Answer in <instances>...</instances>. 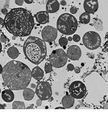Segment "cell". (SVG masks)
<instances>
[{
    "instance_id": "obj_41",
    "label": "cell",
    "mask_w": 108,
    "mask_h": 124,
    "mask_svg": "<svg viewBox=\"0 0 108 124\" xmlns=\"http://www.w3.org/2000/svg\"><path fill=\"white\" fill-rule=\"evenodd\" d=\"M0 45H1V47H0V48H1V51L2 50V45L1 44H0Z\"/></svg>"
},
{
    "instance_id": "obj_29",
    "label": "cell",
    "mask_w": 108,
    "mask_h": 124,
    "mask_svg": "<svg viewBox=\"0 0 108 124\" xmlns=\"http://www.w3.org/2000/svg\"><path fill=\"white\" fill-rule=\"evenodd\" d=\"M0 29H1L2 28H3L4 26H5V20H3V19H2V18H0Z\"/></svg>"
},
{
    "instance_id": "obj_40",
    "label": "cell",
    "mask_w": 108,
    "mask_h": 124,
    "mask_svg": "<svg viewBox=\"0 0 108 124\" xmlns=\"http://www.w3.org/2000/svg\"><path fill=\"white\" fill-rule=\"evenodd\" d=\"M12 39H13V40H14V39H15V36H13V37H12Z\"/></svg>"
},
{
    "instance_id": "obj_13",
    "label": "cell",
    "mask_w": 108,
    "mask_h": 124,
    "mask_svg": "<svg viewBox=\"0 0 108 124\" xmlns=\"http://www.w3.org/2000/svg\"><path fill=\"white\" fill-rule=\"evenodd\" d=\"M35 17L36 21L40 24L44 25L47 23L49 21V15L47 11L39 12L35 15Z\"/></svg>"
},
{
    "instance_id": "obj_3",
    "label": "cell",
    "mask_w": 108,
    "mask_h": 124,
    "mask_svg": "<svg viewBox=\"0 0 108 124\" xmlns=\"http://www.w3.org/2000/svg\"><path fill=\"white\" fill-rule=\"evenodd\" d=\"M23 52L27 59L35 65L42 62L47 55V48L44 41L39 38L30 36L25 41Z\"/></svg>"
},
{
    "instance_id": "obj_34",
    "label": "cell",
    "mask_w": 108,
    "mask_h": 124,
    "mask_svg": "<svg viewBox=\"0 0 108 124\" xmlns=\"http://www.w3.org/2000/svg\"><path fill=\"white\" fill-rule=\"evenodd\" d=\"M2 13L4 15H6L8 13H7V10L6 9H3L2 10Z\"/></svg>"
},
{
    "instance_id": "obj_14",
    "label": "cell",
    "mask_w": 108,
    "mask_h": 124,
    "mask_svg": "<svg viewBox=\"0 0 108 124\" xmlns=\"http://www.w3.org/2000/svg\"><path fill=\"white\" fill-rule=\"evenodd\" d=\"M62 105L65 109L71 108L75 103V98L71 95L64 96L62 100Z\"/></svg>"
},
{
    "instance_id": "obj_35",
    "label": "cell",
    "mask_w": 108,
    "mask_h": 124,
    "mask_svg": "<svg viewBox=\"0 0 108 124\" xmlns=\"http://www.w3.org/2000/svg\"><path fill=\"white\" fill-rule=\"evenodd\" d=\"M103 109H108V101L107 102V103L105 105H104Z\"/></svg>"
},
{
    "instance_id": "obj_28",
    "label": "cell",
    "mask_w": 108,
    "mask_h": 124,
    "mask_svg": "<svg viewBox=\"0 0 108 124\" xmlns=\"http://www.w3.org/2000/svg\"><path fill=\"white\" fill-rule=\"evenodd\" d=\"M24 0H15V3L17 6H22L23 5Z\"/></svg>"
},
{
    "instance_id": "obj_32",
    "label": "cell",
    "mask_w": 108,
    "mask_h": 124,
    "mask_svg": "<svg viewBox=\"0 0 108 124\" xmlns=\"http://www.w3.org/2000/svg\"><path fill=\"white\" fill-rule=\"evenodd\" d=\"M60 4H61V6H65L67 5L66 2V1H65V0H62L60 2Z\"/></svg>"
},
{
    "instance_id": "obj_1",
    "label": "cell",
    "mask_w": 108,
    "mask_h": 124,
    "mask_svg": "<svg viewBox=\"0 0 108 124\" xmlns=\"http://www.w3.org/2000/svg\"><path fill=\"white\" fill-rule=\"evenodd\" d=\"M3 81L9 89L13 91L24 90L30 82L32 71L29 67L20 61H10L3 68Z\"/></svg>"
},
{
    "instance_id": "obj_6",
    "label": "cell",
    "mask_w": 108,
    "mask_h": 124,
    "mask_svg": "<svg viewBox=\"0 0 108 124\" xmlns=\"http://www.w3.org/2000/svg\"><path fill=\"white\" fill-rule=\"evenodd\" d=\"M68 56L64 49H58L53 50L49 56V62L52 66L56 68L64 67L68 61Z\"/></svg>"
},
{
    "instance_id": "obj_20",
    "label": "cell",
    "mask_w": 108,
    "mask_h": 124,
    "mask_svg": "<svg viewBox=\"0 0 108 124\" xmlns=\"http://www.w3.org/2000/svg\"><path fill=\"white\" fill-rule=\"evenodd\" d=\"M94 27L98 31H102L103 30L102 21L98 18H94L93 19Z\"/></svg>"
},
{
    "instance_id": "obj_16",
    "label": "cell",
    "mask_w": 108,
    "mask_h": 124,
    "mask_svg": "<svg viewBox=\"0 0 108 124\" xmlns=\"http://www.w3.org/2000/svg\"><path fill=\"white\" fill-rule=\"evenodd\" d=\"M32 77L37 81H40L43 78L44 72L43 70L39 66H36L32 69Z\"/></svg>"
},
{
    "instance_id": "obj_17",
    "label": "cell",
    "mask_w": 108,
    "mask_h": 124,
    "mask_svg": "<svg viewBox=\"0 0 108 124\" xmlns=\"http://www.w3.org/2000/svg\"><path fill=\"white\" fill-rule=\"evenodd\" d=\"M35 93L30 88H26L24 89L23 95L24 99L25 101H31L35 96Z\"/></svg>"
},
{
    "instance_id": "obj_12",
    "label": "cell",
    "mask_w": 108,
    "mask_h": 124,
    "mask_svg": "<svg viewBox=\"0 0 108 124\" xmlns=\"http://www.w3.org/2000/svg\"><path fill=\"white\" fill-rule=\"evenodd\" d=\"M60 3L57 0H48L46 4V11L48 13H54L59 10Z\"/></svg>"
},
{
    "instance_id": "obj_33",
    "label": "cell",
    "mask_w": 108,
    "mask_h": 124,
    "mask_svg": "<svg viewBox=\"0 0 108 124\" xmlns=\"http://www.w3.org/2000/svg\"><path fill=\"white\" fill-rule=\"evenodd\" d=\"M24 1L27 4H31V3H33L34 0H24Z\"/></svg>"
},
{
    "instance_id": "obj_25",
    "label": "cell",
    "mask_w": 108,
    "mask_h": 124,
    "mask_svg": "<svg viewBox=\"0 0 108 124\" xmlns=\"http://www.w3.org/2000/svg\"><path fill=\"white\" fill-rule=\"evenodd\" d=\"M78 10L75 7H72L70 9V12L72 14H75L77 13Z\"/></svg>"
},
{
    "instance_id": "obj_36",
    "label": "cell",
    "mask_w": 108,
    "mask_h": 124,
    "mask_svg": "<svg viewBox=\"0 0 108 124\" xmlns=\"http://www.w3.org/2000/svg\"><path fill=\"white\" fill-rule=\"evenodd\" d=\"M65 108L64 107H58L55 108V109H65Z\"/></svg>"
},
{
    "instance_id": "obj_26",
    "label": "cell",
    "mask_w": 108,
    "mask_h": 124,
    "mask_svg": "<svg viewBox=\"0 0 108 124\" xmlns=\"http://www.w3.org/2000/svg\"><path fill=\"white\" fill-rule=\"evenodd\" d=\"M7 39L6 36L4 35H1L0 36V41L2 43H6L7 41Z\"/></svg>"
},
{
    "instance_id": "obj_39",
    "label": "cell",
    "mask_w": 108,
    "mask_h": 124,
    "mask_svg": "<svg viewBox=\"0 0 108 124\" xmlns=\"http://www.w3.org/2000/svg\"><path fill=\"white\" fill-rule=\"evenodd\" d=\"M3 71V68H2V66L0 65V74H2Z\"/></svg>"
},
{
    "instance_id": "obj_10",
    "label": "cell",
    "mask_w": 108,
    "mask_h": 124,
    "mask_svg": "<svg viewBox=\"0 0 108 124\" xmlns=\"http://www.w3.org/2000/svg\"><path fill=\"white\" fill-rule=\"evenodd\" d=\"M68 58L72 61L78 60L82 55V52L79 46L73 45L68 48L67 51Z\"/></svg>"
},
{
    "instance_id": "obj_22",
    "label": "cell",
    "mask_w": 108,
    "mask_h": 124,
    "mask_svg": "<svg viewBox=\"0 0 108 124\" xmlns=\"http://www.w3.org/2000/svg\"><path fill=\"white\" fill-rule=\"evenodd\" d=\"M68 39H67L65 37H62L59 39V44L62 47H64L68 45Z\"/></svg>"
},
{
    "instance_id": "obj_4",
    "label": "cell",
    "mask_w": 108,
    "mask_h": 124,
    "mask_svg": "<svg viewBox=\"0 0 108 124\" xmlns=\"http://www.w3.org/2000/svg\"><path fill=\"white\" fill-rule=\"evenodd\" d=\"M78 20L72 14L65 13L61 15L57 21V29L64 35H71L76 31Z\"/></svg>"
},
{
    "instance_id": "obj_5",
    "label": "cell",
    "mask_w": 108,
    "mask_h": 124,
    "mask_svg": "<svg viewBox=\"0 0 108 124\" xmlns=\"http://www.w3.org/2000/svg\"><path fill=\"white\" fill-rule=\"evenodd\" d=\"M83 43L88 49L93 50L100 47L101 39L100 35L97 32L89 31L84 35L82 38Z\"/></svg>"
},
{
    "instance_id": "obj_23",
    "label": "cell",
    "mask_w": 108,
    "mask_h": 124,
    "mask_svg": "<svg viewBox=\"0 0 108 124\" xmlns=\"http://www.w3.org/2000/svg\"><path fill=\"white\" fill-rule=\"evenodd\" d=\"M52 65L50 63H45L44 66L45 71L46 73H49L51 72L52 71Z\"/></svg>"
},
{
    "instance_id": "obj_8",
    "label": "cell",
    "mask_w": 108,
    "mask_h": 124,
    "mask_svg": "<svg viewBox=\"0 0 108 124\" xmlns=\"http://www.w3.org/2000/svg\"><path fill=\"white\" fill-rule=\"evenodd\" d=\"M69 93L74 98L81 99L85 96L86 89L85 85L79 81H74L70 85Z\"/></svg>"
},
{
    "instance_id": "obj_19",
    "label": "cell",
    "mask_w": 108,
    "mask_h": 124,
    "mask_svg": "<svg viewBox=\"0 0 108 124\" xmlns=\"http://www.w3.org/2000/svg\"><path fill=\"white\" fill-rule=\"evenodd\" d=\"M90 15L89 13L84 12L79 17V21L83 24H87L90 21Z\"/></svg>"
},
{
    "instance_id": "obj_31",
    "label": "cell",
    "mask_w": 108,
    "mask_h": 124,
    "mask_svg": "<svg viewBox=\"0 0 108 124\" xmlns=\"http://www.w3.org/2000/svg\"><path fill=\"white\" fill-rule=\"evenodd\" d=\"M42 101L39 98V99H38L36 101V105H37L38 106H40L42 105Z\"/></svg>"
},
{
    "instance_id": "obj_24",
    "label": "cell",
    "mask_w": 108,
    "mask_h": 124,
    "mask_svg": "<svg viewBox=\"0 0 108 124\" xmlns=\"http://www.w3.org/2000/svg\"><path fill=\"white\" fill-rule=\"evenodd\" d=\"M80 37L79 35L75 34L74 35L73 37H72V39L73 40L74 42H78L80 40Z\"/></svg>"
},
{
    "instance_id": "obj_2",
    "label": "cell",
    "mask_w": 108,
    "mask_h": 124,
    "mask_svg": "<svg viewBox=\"0 0 108 124\" xmlns=\"http://www.w3.org/2000/svg\"><path fill=\"white\" fill-rule=\"evenodd\" d=\"M5 26L7 31L14 36L25 37L30 34L35 26L32 13L26 9H12L6 15Z\"/></svg>"
},
{
    "instance_id": "obj_7",
    "label": "cell",
    "mask_w": 108,
    "mask_h": 124,
    "mask_svg": "<svg viewBox=\"0 0 108 124\" xmlns=\"http://www.w3.org/2000/svg\"><path fill=\"white\" fill-rule=\"evenodd\" d=\"M35 93L42 101L49 99L52 96V89L50 85L46 81H41L36 87Z\"/></svg>"
},
{
    "instance_id": "obj_11",
    "label": "cell",
    "mask_w": 108,
    "mask_h": 124,
    "mask_svg": "<svg viewBox=\"0 0 108 124\" xmlns=\"http://www.w3.org/2000/svg\"><path fill=\"white\" fill-rule=\"evenodd\" d=\"M83 7L86 13L89 14H94L99 8L98 0H85Z\"/></svg>"
},
{
    "instance_id": "obj_38",
    "label": "cell",
    "mask_w": 108,
    "mask_h": 124,
    "mask_svg": "<svg viewBox=\"0 0 108 124\" xmlns=\"http://www.w3.org/2000/svg\"><path fill=\"white\" fill-rule=\"evenodd\" d=\"M6 107V106H4L3 105H2V104H0V109H5V107Z\"/></svg>"
},
{
    "instance_id": "obj_9",
    "label": "cell",
    "mask_w": 108,
    "mask_h": 124,
    "mask_svg": "<svg viewBox=\"0 0 108 124\" xmlns=\"http://www.w3.org/2000/svg\"><path fill=\"white\" fill-rule=\"evenodd\" d=\"M58 35L57 29L47 25L43 28L42 32V39L44 42H52L56 39Z\"/></svg>"
},
{
    "instance_id": "obj_15",
    "label": "cell",
    "mask_w": 108,
    "mask_h": 124,
    "mask_svg": "<svg viewBox=\"0 0 108 124\" xmlns=\"http://www.w3.org/2000/svg\"><path fill=\"white\" fill-rule=\"evenodd\" d=\"M2 98L3 100L7 102H11L14 99V94L12 90L6 89L2 92Z\"/></svg>"
},
{
    "instance_id": "obj_37",
    "label": "cell",
    "mask_w": 108,
    "mask_h": 124,
    "mask_svg": "<svg viewBox=\"0 0 108 124\" xmlns=\"http://www.w3.org/2000/svg\"><path fill=\"white\" fill-rule=\"evenodd\" d=\"M68 40L69 41H71L72 40V37H69V38H68Z\"/></svg>"
},
{
    "instance_id": "obj_21",
    "label": "cell",
    "mask_w": 108,
    "mask_h": 124,
    "mask_svg": "<svg viewBox=\"0 0 108 124\" xmlns=\"http://www.w3.org/2000/svg\"><path fill=\"white\" fill-rule=\"evenodd\" d=\"M12 107L13 109H25V103L24 102L20 101H15L13 102Z\"/></svg>"
},
{
    "instance_id": "obj_18",
    "label": "cell",
    "mask_w": 108,
    "mask_h": 124,
    "mask_svg": "<svg viewBox=\"0 0 108 124\" xmlns=\"http://www.w3.org/2000/svg\"><path fill=\"white\" fill-rule=\"evenodd\" d=\"M7 54L12 59H14L19 56V52L17 48L11 46L7 51Z\"/></svg>"
},
{
    "instance_id": "obj_27",
    "label": "cell",
    "mask_w": 108,
    "mask_h": 124,
    "mask_svg": "<svg viewBox=\"0 0 108 124\" xmlns=\"http://www.w3.org/2000/svg\"><path fill=\"white\" fill-rule=\"evenodd\" d=\"M67 69H68V71H72L73 70H74L75 67H74V66L73 64H72L71 63H69L67 66Z\"/></svg>"
},
{
    "instance_id": "obj_30",
    "label": "cell",
    "mask_w": 108,
    "mask_h": 124,
    "mask_svg": "<svg viewBox=\"0 0 108 124\" xmlns=\"http://www.w3.org/2000/svg\"><path fill=\"white\" fill-rule=\"evenodd\" d=\"M74 71H75V73L79 74L80 72V69L79 67L77 66V67H75V69H74Z\"/></svg>"
}]
</instances>
